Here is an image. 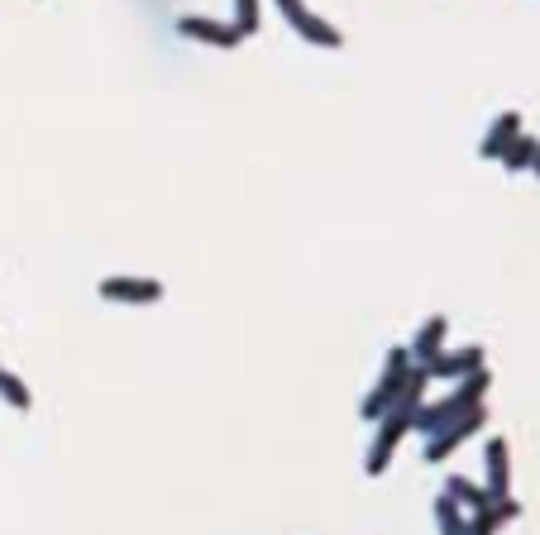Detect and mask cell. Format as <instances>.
Returning a JSON list of instances; mask_svg holds the SVG:
<instances>
[{
  "label": "cell",
  "mask_w": 540,
  "mask_h": 535,
  "mask_svg": "<svg viewBox=\"0 0 540 535\" xmlns=\"http://www.w3.org/2000/svg\"><path fill=\"white\" fill-rule=\"evenodd\" d=\"M488 387H493V373H488V368H478V373H469V378H459V387H454L450 397H435V402H421V411H416V421H411V430H421V435L431 440L435 430L454 426L459 416H469L474 407H483Z\"/></svg>",
  "instance_id": "6da1fadb"
},
{
  "label": "cell",
  "mask_w": 540,
  "mask_h": 535,
  "mask_svg": "<svg viewBox=\"0 0 540 535\" xmlns=\"http://www.w3.org/2000/svg\"><path fill=\"white\" fill-rule=\"evenodd\" d=\"M411 383V349H388V359H383V378H378V387L368 392L364 402H359V416L364 421H383L392 407H397V397L407 392Z\"/></svg>",
  "instance_id": "7a4b0ae2"
},
{
  "label": "cell",
  "mask_w": 540,
  "mask_h": 535,
  "mask_svg": "<svg viewBox=\"0 0 540 535\" xmlns=\"http://www.w3.org/2000/svg\"><path fill=\"white\" fill-rule=\"evenodd\" d=\"M411 421H416V411L407 407H392L383 421H378V435H373V445H368V459H364V473L368 478H378V473L392 464V450H397V440L411 430Z\"/></svg>",
  "instance_id": "3957f363"
},
{
  "label": "cell",
  "mask_w": 540,
  "mask_h": 535,
  "mask_svg": "<svg viewBox=\"0 0 540 535\" xmlns=\"http://www.w3.org/2000/svg\"><path fill=\"white\" fill-rule=\"evenodd\" d=\"M483 421H488V411H483V407H474V411H469V416H459L454 426L435 430L431 440H426V454H421V459H426V464H440V459H445V454H454V450H459V445H464V440H469L474 430H483Z\"/></svg>",
  "instance_id": "277c9868"
},
{
  "label": "cell",
  "mask_w": 540,
  "mask_h": 535,
  "mask_svg": "<svg viewBox=\"0 0 540 535\" xmlns=\"http://www.w3.org/2000/svg\"><path fill=\"white\" fill-rule=\"evenodd\" d=\"M106 301H125V306H153V301H163V282L153 278H101L96 287Z\"/></svg>",
  "instance_id": "5b68a950"
},
{
  "label": "cell",
  "mask_w": 540,
  "mask_h": 535,
  "mask_svg": "<svg viewBox=\"0 0 540 535\" xmlns=\"http://www.w3.org/2000/svg\"><path fill=\"white\" fill-rule=\"evenodd\" d=\"M177 34H187L196 43H211V48H239L244 43L239 24H220V20H206V15H182L177 20Z\"/></svg>",
  "instance_id": "8992f818"
},
{
  "label": "cell",
  "mask_w": 540,
  "mask_h": 535,
  "mask_svg": "<svg viewBox=\"0 0 540 535\" xmlns=\"http://www.w3.org/2000/svg\"><path fill=\"white\" fill-rule=\"evenodd\" d=\"M445 330H450V321H445V316H426V321H421V330H416V340H411V359L431 368L435 359L445 354Z\"/></svg>",
  "instance_id": "52a82bcc"
},
{
  "label": "cell",
  "mask_w": 540,
  "mask_h": 535,
  "mask_svg": "<svg viewBox=\"0 0 540 535\" xmlns=\"http://www.w3.org/2000/svg\"><path fill=\"white\" fill-rule=\"evenodd\" d=\"M517 134H521V115H517V110H502V115L493 120V129L483 134L478 158H502V153H507V144H512Z\"/></svg>",
  "instance_id": "ba28073f"
},
{
  "label": "cell",
  "mask_w": 540,
  "mask_h": 535,
  "mask_svg": "<svg viewBox=\"0 0 540 535\" xmlns=\"http://www.w3.org/2000/svg\"><path fill=\"white\" fill-rule=\"evenodd\" d=\"M483 368V344H469V349H454V354H440L431 364L435 378H469Z\"/></svg>",
  "instance_id": "9c48e42d"
},
{
  "label": "cell",
  "mask_w": 540,
  "mask_h": 535,
  "mask_svg": "<svg viewBox=\"0 0 540 535\" xmlns=\"http://www.w3.org/2000/svg\"><path fill=\"white\" fill-rule=\"evenodd\" d=\"M483 464H488V493L493 497H507L512 493V478H507V440H488L483 445Z\"/></svg>",
  "instance_id": "30bf717a"
},
{
  "label": "cell",
  "mask_w": 540,
  "mask_h": 535,
  "mask_svg": "<svg viewBox=\"0 0 540 535\" xmlns=\"http://www.w3.org/2000/svg\"><path fill=\"white\" fill-rule=\"evenodd\" d=\"M445 493L459 502V507H469V512H483V507H493L497 497L483 488V483H474V478H464V473H450L445 478Z\"/></svg>",
  "instance_id": "8fae6325"
},
{
  "label": "cell",
  "mask_w": 540,
  "mask_h": 535,
  "mask_svg": "<svg viewBox=\"0 0 540 535\" xmlns=\"http://www.w3.org/2000/svg\"><path fill=\"white\" fill-rule=\"evenodd\" d=\"M292 29H297L306 43H316V48H340V43H345V34H340V29H335L330 20H321L316 10H311V15H302V20L292 24Z\"/></svg>",
  "instance_id": "7c38bea8"
},
{
  "label": "cell",
  "mask_w": 540,
  "mask_h": 535,
  "mask_svg": "<svg viewBox=\"0 0 540 535\" xmlns=\"http://www.w3.org/2000/svg\"><path fill=\"white\" fill-rule=\"evenodd\" d=\"M536 153H540V139H531V134H517L497 163H502L507 172H521V168H531V163H536Z\"/></svg>",
  "instance_id": "4fadbf2b"
},
{
  "label": "cell",
  "mask_w": 540,
  "mask_h": 535,
  "mask_svg": "<svg viewBox=\"0 0 540 535\" xmlns=\"http://www.w3.org/2000/svg\"><path fill=\"white\" fill-rule=\"evenodd\" d=\"M435 521H440V531H445V535H469V521H464L459 502H454L450 493L435 497Z\"/></svg>",
  "instance_id": "5bb4252c"
},
{
  "label": "cell",
  "mask_w": 540,
  "mask_h": 535,
  "mask_svg": "<svg viewBox=\"0 0 540 535\" xmlns=\"http://www.w3.org/2000/svg\"><path fill=\"white\" fill-rule=\"evenodd\" d=\"M0 392H5V402H10L15 411H29V407H34V397H29L24 378H20V373H10V368L0 373Z\"/></svg>",
  "instance_id": "9a60e30c"
},
{
  "label": "cell",
  "mask_w": 540,
  "mask_h": 535,
  "mask_svg": "<svg viewBox=\"0 0 540 535\" xmlns=\"http://www.w3.org/2000/svg\"><path fill=\"white\" fill-rule=\"evenodd\" d=\"M259 5L263 0H235V24L239 34L249 39V34H259Z\"/></svg>",
  "instance_id": "2e32d148"
},
{
  "label": "cell",
  "mask_w": 540,
  "mask_h": 535,
  "mask_svg": "<svg viewBox=\"0 0 540 535\" xmlns=\"http://www.w3.org/2000/svg\"><path fill=\"white\" fill-rule=\"evenodd\" d=\"M273 5L282 10V20H287V24H297L302 15H311V10H306V0H273Z\"/></svg>",
  "instance_id": "e0dca14e"
},
{
  "label": "cell",
  "mask_w": 540,
  "mask_h": 535,
  "mask_svg": "<svg viewBox=\"0 0 540 535\" xmlns=\"http://www.w3.org/2000/svg\"><path fill=\"white\" fill-rule=\"evenodd\" d=\"M531 172H536V177H540V153H536V163H531Z\"/></svg>",
  "instance_id": "ac0fdd59"
}]
</instances>
